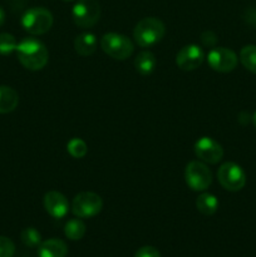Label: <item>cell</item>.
<instances>
[{
  "instance_id": "cell-24",
  "label": "cell",
  "mask_w": 256,
  "mask_h": 257,
  "mask_svg": "<svg viewBox=\"0 0 256 257\" xmlns=\"http://www.w3.org/2000/svg\"><path fill=\"white\" fill-rule=\"evenodd\" d=\"M201 43H202L205 47H208V48H215L216 47V43H217V37H216V34L213 32H211V30H206V32H203L202 34H201Z\"/></svg>"
},
{
  "instance_id": "cell-28",
  "label": "cell",
  "mask_w": 256,
  "mask_h": 257,
  "mask_svg": "<svg viewBox=\"0 0 256 257\" xmlns=\"http://www.w3.org/2000/svg\"><path fill=\"white\" fill-rule=\"evenodd\" d=\"M63 2H73V0H63Z\"/></svg>"
},
{
  "instance_id": "cell-20",
  "label": "cell",
  "mask_w": 256,
  "mask_h": 257,
  "mask_svg": "<svg viewBox=\"0 0 256 257\" xmlns=\"http://www.w3.org/2000/svg\"><path fill=\"white\" fill-rule=\"evenodd\" d=\"M20 240L28 247H39V245L42 243V235L37 228L27 227L20 233Z\"/></svg>"
},
{
  "instance_id": "cell-4",
  "label": "cell",
  "mask_w": 256,
  "mask_h": 257,
  "mask_svg": "<svg viewBox=\"0 0 256 257\" xmlns=\"http://www.w3.org/2000/svg\"><path fill=\"white\" fill-rule=\"evenodd\" d=\"M100 48L105 54L117 60H125L133 54L132 40L119 33H107L100 39Z\"/></svg>"
},
{
  "instance_id": "cell-1",
  "label": "cell",
  "mask_w": 256,
  "mask_h": 257,
  "mask_svg": "<svg viewBox=\"0 0 256 257\" xmlns=\"http://www.w3.org/2000/svg\"><path fill=\"white\" fill-rule=\"evenodd\" d=\"M17 55L20 64L29 70H40L47 65L49 53L42 40L37 38H24L18 43Z\"/></svg>"
},
{
  "instance_id": "cell-16",
  "label": "cell",
  "mask_w": 256,
  "mask_h": 257,
  "mask_svg": "<svg viewBox=\"0 0 256 257\" xmlns=\"http://www.w3.org/2000/svg\"><path fill=\"white\" fill-rule=\"evenodd\" d=\"M157 59L150 50H142L135 59V68L141 75H150L155 72Z\"/></svg>"
},
{
  "instance_id": "cell-22",
  "label": "cell",
  "mask_w": 256,
  "mask_h": 257,
  "mask_svg": "<svg viewBox=\"0 0 256 257\" xmlns=\"http://www.w3.org/2000/svg\"><path fill=\"white\" fill-rule=\"evenodd\" d=\"M18 42L15 37L9 33H2L0 34V54L10 55L17 50Z\"/></svg>"
},
{
  "instance_id": "cell-21",
  "label": "cell",
  "mask_w": 256,
  "mask_h": 257,
  "mask_svg": "<svg viewBox=\"0 0 256 257\" xmlns=\"http://www.w3.org/2000/svg\"><path fill=\"white\" fill-rule=\"evenodd\" d=\"M67 151L73 158H83L88 152L87 143L80 138H72L67 143Z\"/></svg>"
},
{
  "instance_id": "cell-2",
  "label": "cell",
  "mask_w": 256,
  "mask_h": 257,
  "mask_svg": "<svg viewBox=\"0 0 256 257\" xmlns=\"http://www.w3.org/2000/svg\"><path fill=\"white\" fill-rule=\"evenodd\" d=\"M166 33V27L158 18H143L133 30V38L141 48H150L160 43Z\"/></svg>"
},
{
  "instance_id": "cell-23",
  "label": "cell",
  "mask_w": 256,
  "mask_h": 257,
  "mask_svg": "<svg viewBox=\"0 0 256 257\" xmlns=\"http://www.w3.org/2000/svg\"><path fill=\"white\" fill-rule=\"evenodd\" d=\"M14 252V242L7 236H0V257H13Z\"/></svg>"
},
{
  "instance_id": "cell-9",
  "label": "cell",
  "mask_w": 256,
  "mask_h": 257,
  "mask_svg": "<svg viewBox=\"0 0 256 257\" xmlns=\"http://www.w3.org/2000/svg\"><path fill=\"white\" fill-rule=\"evenodd\" d=\"M207 63L211 69L218 73H230L237 67L238 57L233 50L223 47L211 48L207 54Z\"/></svg>"
},
{
  "instance_id": "cell-19",
  "label": "cell",
  "mask_w": 256,
  "mask_h": 257,
  "mask_svg": "<svg viewBox=\"0 0 256 257\" xmlns=\"http://www.w3.org/2000/svg\"><path fill=\"white\" fill-rule=\"evenodd\" d=\"M240 62L248 72L256 74V45H246L241 49Z\"/></svg>"
},
{
  "instance_id": "cell-8",
  "label": "cell",
  "mask_w": 256,
  "mask_h": 257,
  "mask_svg": "<svg viewBox=\"0 0 256 257\" xmlns=\"http://www.w3.org/2000/svg\"><path fill=\"white\" fill-rule=\"evenodd\" d=\"M220 185L230 192H237L246 185V175L241 166L235 162H226L217 171Z\"/></svg>"
},
{
  "instance_id": "cell-18",
  "label": "cell",
  "mask_w": 256,
  "mask_h": 257,
  "mask_svg": "<svg viewBox=\"0 0 256 257\" xmlns=\"http://www.w3.org/2000/svg\"><path fill=\"white\" fill-rule=\"evenodd\" d=\"M85 231H87L85 223L79 217L72 218L64 226V235L72 241L82 240L85 235Z\"/></svg>"
},
{
  "instance_id": "cell-7",
  "label": "cell",
  "mask_w": 256,
  "mask_h": 257,
  "mask_svg": "<svg viewBox=\"0 0 256 257\" xmlns=\"http://www.w3.org/2000/svg\"><path fill=\"white\" fill-rule=\"evenodd\" d=\"M103 201L94 192H80L73 198L72 212L79 218H92L102 211Z\"/></svg>"
},
{
  "instance_id": "cell-10",
  "label": "cell",
  "mask_w": 256,
  "mask_h": 257,
  "mask_svg": "<svg viewBox=\"0 0 256 257\" xmlns=\"http://www.w3.org/2000/svg\"><path fill=\"white\" fill-rule=\"evenodd\" d=\"M193 150L198 160L210 165H216L223 157L222 146L211 137H201L196 141Z\"/></svg>"
},
{
  "instance_id": "cell-25",
  "label": "cell",
  "mask_w": 256,
  "mask_h": 257,
  "mask_svg": "<svg viewBox=\"0 0 256 257\" xmlns=\"http://www.w3.org/2000/svg\"><path fill=\"white\" fill-rule=\"evenodd\" d=\"M135 257H161L160 251L152 246H143L136 252Z\"/></svg>"
},
{
  "instance_id": "cell-15",
  "label": "cell",
  "mask_w": 256,
  "mask_h": 257,
  "mask_svg": "<svg viewBox=\"0 0 256 257\" xmlns=\"http://www.w3.org/2000/svg\"><path fill=\"white\" fill-rule=\"evenodd\" d=\"M19 104L17 90L8 85H0V114L13 112Z\"/></svg>"
},
{
  "instance_id": "cell-5",
  "label": "cell",
  "mask_w": 256,
  "mask_h": 257,
  "mask_svg": "<svg viewBox=\"0 0 256 257\" xmlns=\"http://www.w3.org/2000/svg\"><path fill=\"white\" fill-rule=\"evenodd\" d=\"M185 181L192 191L203 192L212 183V173L205 162L192 161L186 166Z\"/></svg>"
},
{
  "instance_id": "cell-13",
  "label": "cell",
  "mask_w": 256,
  "mask_h": 257,
  "mask_svg": "<svg viewBox=\"0 0 256 257\" xmlns=\"http://www.w3.org/2000/svg\"><path fill=\"white\" fill-rule=\"evenodd\" d=\"M68 246L60 238L42 241L38 247V257H67Z\"/></svg>"
},
{
  "instance_id": "cell-26",
  "label": "cell",
  "mask_w": 256,
  "mask_h": 257,
  "mask_svg": "<svg viewBox=\"0 0 256 257\" xmlns=\"http://www.w3.org/2000/svg\"><path fill=\"white\" fill-rule=\"evenodd\" d=\"M4 22H5V13H4V10L0 8V27L4 24Z\"/></svg>"
},
{
  "instance_id": "cell-14",
  "label": "cell",
  "mask_w": 256,
  "mask_h": 257,
  "mask_svg": "<svg viewBox=\"0 0 256 257\" xmlns=\"http://www.w3.org/2000/svg\"><path fill=\"white\" fill-rule=\"evenodd\" d=\"M98 42L93 33L85 32L77 35L74 39V49L80 57H89L97 50Z\"/></svg>"
},
{
  "instance_id": "cell-17",
  "label": "cell",
  "mask_w": 256,
  "mask_h": 257,
  "mask_svg": "<svg viewBox=\"0 0 256 257\" xmlns=\"http://www.w3.org/2000/svg\"><path fill=\"white\" fill-rule=\"evenodd\" d=\"M196 207L202 215L212 216L218 208V200L210 192H203L196 200Z\"/></svg>"
},
{
  "instance_id": "cell-6",
  "label": "cell",
  "mask_w": 256,
  "mask_h": 257,
  "mask_svg": "<svg viewBox=\"0 0 256 257\" xmlns=\"http://www.w3.org/2000/svg\"><path fill=\"white\" fill-rule=\"evenodd\" d=\"M99 17L100 7L97 0H78L72 9L73 22L83 29L94 27Z\"/></svg>"
},
{
  "instance_id": "cell-11",
  "label": "cell",
  "mask_w": 256,
  "mask_h": 257,
  "mask_svg": "<svg viewBox=\"0 0 256 257\" xmlns=\"http://www.w3.org/2000/svg\"><path fill=\"white\" fill-rule=\"evenodd\" d=\"M205 60V52L197 44H188L181 48L176 55V64L181 70L191 72L197 69Z\"/></svg>"
},
{
  "instance_id": "cell-12",
  "label": "cell",
  "mask_w": 256,
  "mask_h": 257,
  "mask_svg": "<svg viewBox=\"0 0 256 257\" xmlns=\"http://www.w3.org/2000/svg\"><path fill=\"white\" fill-rule=\"evenodd\" d=\"M44 208L53 218L60 220L69 212V202L63 193L49 191L44 195Z\"/></svg>"
},
{
  "instance_id": "cell-27",
  "label": "cell",
  "mask_w": 256,
  "mask_h": 257,
  "mask_svg": "<svg viewBox=\"0 0 256 257\" xmlns=\"http://www.w3.org/2000/svg\"><path fill=\"white\" fill-rule=\"evenodd\" d=\"M252 123H253V125H255V128H256V112H255V114L252 115Z\"/></svg>"
},
{
  "instance_id": "cell-3",
  "label": "cell",
  "mask_w": 256,
  "mask_h": 257,
  "mask_svg": "<svg viewBox=\"0 0 256 257\" xmlns=\"http://www.w3.org/2000/svg\"><path fill=\"white\" fill-rule=\"evenodd\" d=\"M53 22L52 13L42 7L30 8L22 17L23 28L32 35H42L49 32Z\"/></svg>"
}]
</instances>
